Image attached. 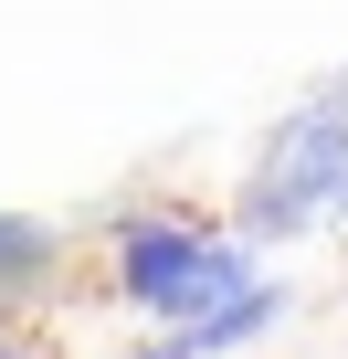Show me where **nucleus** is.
<instances>
[{
    "mask_svg": "<svg viewBox=\"0 0 348 359\" xmlns=\"http://www.w3.org/2000/svg\"><path fill=\"white\" fill-rule=\"evenodd\" d=\"M43 264H53V222L0 212V285H22V275H43Z\"/></svg>",
    "mask_w": 348,
    "mask_h": 359,
    "instance_id": "20e7f679",
    "label": "nucleus"
},
{
    "mask_svg": "<svg viewBox=\"0 0 348 359\" xmlns=\"http://www.w3.org/2000/svg\"><path fill=\"white\" fill-rule=\"evenodd\" d=\"M337 222H348V191H337Z\"/></svg>",
    "mask_w": 348,
    "mask_h": 359,
    "instance_id": "6e6552de",
    "label": "nucleus"
},
{
    "mask_svg": "<svg viewBox=\"0 0 348 359\" xmlns=\"http://www.w3.org/2000/svg\"><path fill=\"white\" fill-rule=\"evenodd\" d=\"M274 317H285V285H253L243 306H222V317H201V327H180V338H190V348L211 359V348H243V338H264Z\"/></svg>",
    "mask_w": 348,
    "mask_h": 359,
    "instance_id": "7ed1b4c3",
    "label": "nucleus"
},
{
    "mask_svg": "<svg viewBox=\"0 0 348 359\" xmlns=\"http://www.w3.org/2000/svg\"><path fill=\"white\" fill-rule=\"evenodd\" d=\"M116 275H127V296H137L148 317L201 327V317H222V306H243V296H253V243H243V233H201V222L148 212V222H127Z\"/></svg>",
    "mask_w": 348,
    "mask_h": 359,
    "instance_id": "f257e3e1",
    "label": "nucleus"
},
{
    "mask_svg": "<svg viewBox=\"0 0 348 359\" xmlns=\"http://www.w3.org/2000/svg\"><path fill=\"white\" fill-rule=\"evenodd\" d=\"M0 359H32V348H0Z\"/></svg>",
    "mask_w": 348,
    "mask_h": 359,
    "instance_id": "0eeeda50",
    "label": "nucleus"
},
{
    "mask_svg": "<svg viewBox=\"0 0 348 359\" xmlns=\"http://www.w3.org/2000/svg\"><path fill=\"white\" fill-rule=\"evenodd\" d=\"M337 191H348V116L306 106V116H285V127L264 137L232 222H243V243H285V233H306L316 212H337Z\"/></svg>",
    "mask_w": 348,
    "mask_h": 359,
    "instance_id": "f03ea898",
    "label": "nucleus"
},
{
    "mask_svg": "<svg viewBox=\"0 0 348 359\" xmlns=\"http://www.w3.org/2000/svg\"><path fill=\"white\" fill-rule=\"evenodd\" d=\"M306 106H327V116H348V74H327V85H316Z\"/></svg>",
    "mask_w": 348,
    "mask_h": 359,
    "instance_id": "39448f33",
    "label": "nucleus"
},
{
    "mask_svg": "<svg viewBox=\"0 0 348 359\" xmlns=\"http://www.w3.org/2000/svg\"><path fill=\"white\" fill-rule=\"evenodd\" d=\"M137 359H201V348H190V338H158V348H137Z\"/></svg>",
    "mask_w": 348,
    "mask_h": 359,
    "instance_id": "423d86ee",
    "label": "nucleus"
}]
</instances>
